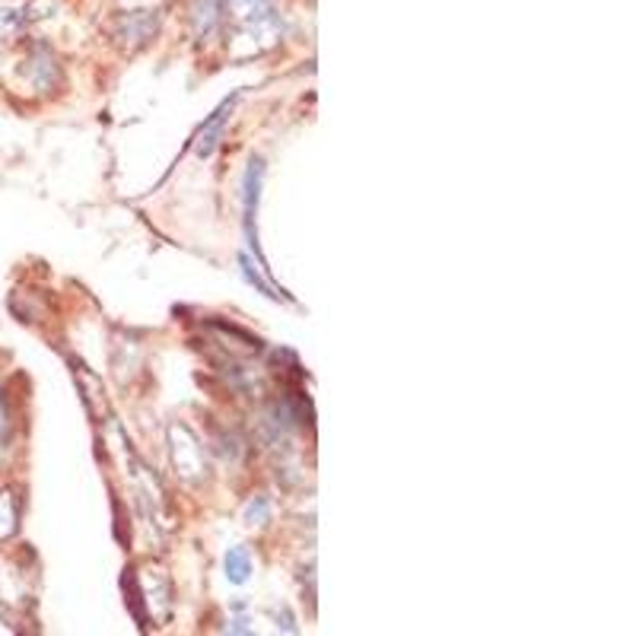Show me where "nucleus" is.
Instances as JSON below:
<instances>
[{"label": "nucleus", "mask_w": 636, "mask_h": 636, "mask_svg": "<svg viewBox=\"0 0 636 636\" xmlns=\"http://www.w3.org/2000/svg\"><path fill=\"white\" fill-rule=\"evenodd\" d=\"M261 182H265V160L255 157L249 169H246V182H242V192H246V233H249L251 249H255L261 268H265V258H261V251H258V233H255V214H258V201H261Z\"/></svg>", "instance_id": "4"}, {"label": "nucleus", "mask_w": 636, "mask_h": 636, "mask_svg": "<svg viewBox=\"0 0 636 636\" xmlns=\"http://www.w3.org/2000/svg\"><path fill=\"white\" fill-rule=\"evenodd\" d=\"M192 26L194 35L204 42L220 26V0H194L192 3Z\"/></svg>", "instance_id": "6"}, {"label": "nucleus", "mask_w": 636, "mask_h": 636, "mask_svg": "<svg viewBox=\"0 0 636 636\" xmlns=\"http://www.w3.org/2000/svg\"><path fill=\"white\" fill-rule=\"evenodd\" d=\"M268 519H271V499L265 497V494H258L255 499H249V506H246V526H268Z\"/></svg>", "instance_id": "11"}, {"label": "nucleus", "mask_w": 636, "mask_h": 636, "mask_svg": "<svg viewBox=\"0 0 636 636\" xmlns=\"http://www.w3.org/2000/svg\"><path fill=\"white\" fill-rule=\"evenodd\" d=\"M157 29H160V17H157L153 10H134V13L118 17V23L111 29V39H115L121 48L138 52V48H143V45L157 35Z\"/></svg>", "instance_id": "3"}, {"label": "nucleus", "mask_w": 636, "mask_h": 636, "mask_svg": "<svg viewBox=\"0 0 636 636\" xmlns=\"http://www.w3.org/2000/svg\"><path fill=\"white\" fill-rule=\"evenodd\" d=\"M223 573L233 585H246L251 580V557L246 548H229L223 557Z\"/></svg>", "instance_id": "9"}, {"label": "nucleus", "mask_w": 636, "mask_h": 636, "mask_svg": "<svg viewBox=\"0 0 636 636\" xmlns=\"http://www.w3.org/2000/svg\"><path fill=\"white\" fill-rule=\"evenodd\" d=\"M226 636H258L249 627V621L246 617H236V621H229V627H226Z\"/></svg>", "instance_id": "15"}, {"label": "nucleus", "mask_w": 636, "mask_h": 636, "mask_svg": "<svg viewBox=\"0 0 636 636\" xmlns=\"http://www.w3.org/2000/svg\"><path fill=\"white\" fill-rule=\"evenodd\" d=\"M271 617H274L277 636H300V624H297V614L290 611V605H277Z\"/></svg>", "instance_id": "12"}, {"label": "nucleus", "mask_w": 636, "mask_h": 636, "mask_svg": "<svg viewBox=\"0 0 636 636\" xmlns=\"http://www.w3.org/2000/svg\"><path fill=\"white\" fill-rule=\"evenodd\" d=\"M138 602L147 608V617L153 624H166L169 611H172V582L163 567H157V563L140 567Z\"/></svg>", "instance_id": "2"}, {"label": "nucleus", "mask_w": 636, "mask_h": 636, "mask_svg": "<svg viewBox=\"0 0 636 636\" xmlns=\"http://www.w3.org/2000/svg\"><path fill=\"white\" fill-rule=\"evenodd\" d=\"M23 74H29V80H32L35 89H52V84H55V74H57L55 57L48 55L45 48H35V55L26 61Z\"/></svg>", "instance_id": "7"}, {"label": "nucleus", "mask_w": 636, "mask_h": 636, "mask_svg": "<svg viewBox=\"0 0 636 636\" xmlns=\"http://www.w3.org/2000/svg\"><path fill=\"white\" fill-rule=\"evenodd\" d=\"M20 528V503L10 491H0V541L13 538Z\"/></svg>", "instance_id": "10"}, {"label": "nucleus", "mask_w": 636, "mask_h": 636, "mask_svg": "<svg viewBox=\"0 0 636 636\" xmlns=\"http://www.w3.org/2000/svg\"><path fill=\"white\" fill-rule=\"evenodd\" d=\"M0 636H17V630L10 627V621H3V617H0Z\"/></svg>", "instance_id": "16"}, {"label": "nucleus", "mask_w": 636, "mask_h": 636, "mask_svg": "<svg viewBox=\"0 0 636 636\" xmlns=\"http://www.w3.org/2000/svg\"><path fill=\"white\" fill-rule=\"evenodd\" d=\"M169 452H172V465L175 474L188 484H201L207 477V459H204V445L192 433V427L185 423H172L169 427Z\"/></svg>", "instance_id": "1"}, {"label": "nucleus", "mask_w": 636, "mask_h": 636, "mask_svg": "<svg viewBox=\"0 0 636 636\" xmlns=\"http://www.w3.org/2000/svg\"><path fill=\"white\" fill-rule=\"evenodd\" d=\"M239 265H242V274H246V280H249V283H255V287H258V290H261L265 297H271V300H280V293H274V287H271V283L265 280V277H261L258 271H255V268H251V261L246 258V255L239 258Z\"/></svg>", "instance_id": "13"}, {"label": "nucleus", "mask_w": 636, "mask_h": 636, "mask_svg": "<svg viewBox=\"0 0 636 636\" xmlns=\"http://www.w3.org/2000/svg\"><path fill=\"white\" fill-rule=\"evenodd\" d=\"M229 7H233L239 26H255V23H265L274 17L271 0H229Z\"/></svg>", "instance_id": "8"}, {"label": "nucleus", "mask_w": 636, "mask_h": 636, "mask_svg": "<svg viewBox=\"0 0 636 636\" xmlns=\"http://www.w3.org/2000/svg\"><path fill=\"white\" fill-rule=\"evenodd\" d=\"M20 26H23L20 10H0V35H13Z\"/></svg>", "instance_id": "14"}, {"label": "nucleus", "mask_w": 636, "mask_h": 636, "mask_svg": "<svg viewBox=\"0 0 636 636\" xmlns=\"http://www.w3.org/2000/svg\"><path fill=\"white\" fill-rule=\"evenodd\" d=\"M236 99L239 96H233V99H226L220 109L214 111L207 121H204V128L197 131V138H194V153L201 157V160H207L217 147H220L223 140V128H226V118H229V111L236 109Z\"/></svg>", "instance_id": "5"}]
</instances>
